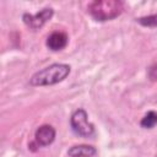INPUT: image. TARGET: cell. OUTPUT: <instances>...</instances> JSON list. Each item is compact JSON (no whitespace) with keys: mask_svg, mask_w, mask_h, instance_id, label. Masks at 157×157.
Returning a JSON list of instances; mask_svg holds the SVG:
<instances>
[{"mask_svg":"<svg viewBox=\"0 0 157 157\" xmlns=\"http://www.w3.org/2000/svg\"><path fill=\"white\" fill-rule=\"evenodd\" d=\"M148 78L151 81H156L157 80V64L152 65L150 69H148Z\"/></svg>","mask_w":157,"mask_h":157,"instance_id":"10","label":"cell"},{"mask_svg":"<svg viewBox=\"0 0 157 157\" xmlns=\"http://www.w3.org/2000/svg\"><path fill=\"white\" fill-rule=\"evenodd\" d=\"M136 21L144 27H157V13L145 16V17H140Z\"/></svg>","mask_w":157,"mask_h":157,"instance_id":"9","label":"cell"},{"mask_svg":"<svg viewBox=\"0 0 157 157\" xmlns=\"http://www.w3.org/2000/svg\"><path fill=\"white\" fill-rule=\"evenodd\" d=\"M67 36L63 32H53L48 38H47V47L53 50V52H58L61 50L66 47L67 44Z\"/></svg>","mask_w":157,"mask_h":157,"instance_id":"6","label":"cell"},{"mask_svg":"<svg viewBox=\"0 0 157 157\" xmlns=\"http://www.w3.org/2000/svg\"><path fill=\"white\" fill-rule=\"evenodd\" d=\"M70 74V65L67 64H52L37 71L31 78L32 86H50L61 82Z\"/></svg>","mask_w":157,"mask_h":157,"instance_id":"1","label":"cell"},{"mask_svg":"<svg viewBox=\"0 0 157 157\" xmlns=\"http://www.w3.org/2000/svg\"><path fill=\"white\" fill-rule=\"evenodd\" d=\"M141 126L145 129H152L157 124V113L153 110H150L140 121Z\"/></svg>","mask_w":157,"mask_h":157,"instance_id":"8","label":"cell"},{"mask_svg":"<svg viewBox=\"0 0 157 157\" xmlns=\"http://www.w3.org/2000/svg\"><path fill=\"white\" fill-rule=\"evenodd\" d=\"M36 142L39 146H49L55 139V129L52 125H42L36 130Z\"/></svg>","mask_w":157,"mask_h":157,"instance_id":"5","label":"cell"},{"mask_svg":"<svg viewBox=\"0 0 157 157\" xmlns=\"http://www.w3.org/2000/svg\"><path fill=\"white\" fill-rule=\"evenodd\" d=\"M123 11V2L118 0H96L88 5V12L97 21H109Z\"/></svg>","mask_w":157,"mask_h":157,"instance_id":"2","label":"cell"},{"mask_svg":"<svg viewBox=\"0 0 157 157\" xmlns=\"http://www.w3.org/2000/svg\"><path fill=\"white\" fill-rule=\"evenodd\" d=\"M70 125L74 132L82 137H91L94 134V126L88 121L87 113L85 109H77L70 118Z\"/></svg>","mask_w":157,"mask_h":157,"instance_id":"3","label":"cell"},{"mask_svg":"<svg viewBox=\"0 0 157 157\" xmlns=\"http://www.w3.org/2000/svg\"><path fill=\"white\" fill-rule=\"evenodd\" d=\"M97 153V150L90 145H75L69 148V157H92Z\"/></svg>","mask_w":157,"mask_h":157,"instance_id":"7","label":"cell"},{"mask_svg":"<svg viewBox=\"0 0 157 157\" xmlns=\"http://www.w3.org/2000/svg\"><path fill=\"white\" fill-rule=\"evenodd\" d=\"M54 15V11L52 7H44L39 12L31 15V13H23L22 20L23 22L32 29H38L40 27H43Z\"/></svg>","mask_w":157,"mask_h":157,"instance_id":"4","label":"cell"}]
</instances>
